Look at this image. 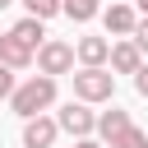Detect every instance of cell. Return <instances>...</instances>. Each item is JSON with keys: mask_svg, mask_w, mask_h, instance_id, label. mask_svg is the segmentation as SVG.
<instances>
[{"mask_svg": "<svg viewBox=\"0 0 148 148\" xmlns=\"http://www.w3.org/2000/svg\"><path fill=\"white\" fill-rule=\"evenodd\" d=\"M148 143V134L139 130V125H130V130H120L116 139H111V148H143Z\"/></svg>", "mask_w": 148, "mask_h": 148, "instance_id": "obj_13", "label": "cell"}, {"mask_svg": "<svg viewBox=\"0 0 148 148\" xmlns=\"http://www.w3.org/2000/svg\"><path fill=\"white\" fill-rule=\"evenodd\" d=\"M56 134H65L56 116H28L23 120V148H51Z\"/></svg>", "mask_w": 148, "mask_h": 148, "instance_id": "obj_5", "label": "cell"}, {"mask_svg": "<svg viewBox=\"0 0 148 148\" xmlns=\"http://www.w3.org/2000/svg\"><path fill=\"white\" fill-rule=\"evenodd\" d=\"M0 60H5V65H14V69H28V65L37 60V51H32L18 32H5V37H0Z\"/></svg>", "mask_w": 148, "mask_h": 148, "instance_id": "obj_8", "label": "cell"}, {"mask_svg": "<svg viewBox=\"0 0 148 148\" xmlns=\"http://www.w3.org/2000/svg\"><path fill=\"white\" fill-rule=\"evenodd\" d=\"M134 42H139V51H143V56H148V14H143V18H139V28H134Z\"/></svg>", "mask_w": 148, "mask_h": 148, "instance_id": "obj_16", "label": "cell"}, {"mask_svg": "<svg viewBox=\"0 0 148 148\" xmlns=\"http://www.w3.org/2000/svg\"><path fill=\"white\" fill-rule=\"evenodd\" d=\"M74 51H79V65H106L111 60V42L106 37H79Z\"/></svg>", "mask_w": 148, "mask_h": 148, "instance_id": "obj_9", "label": "cell"}, {"mask_svg": "<svg viewBox=\"0 0 148 148\" xmlns=\"http://www.w3.org/2000/svg\"><path fill=\"white\" fill-rule=\"evenodd\" d=\"M65 14H69L74 23H88V18L102 14V5H97V0H65Z\"/></svg>", "mask_w": 148, "mask_h": 148, "instance_id": "obj_12", "label": "cell"}, {"mask_svg": "<svg viewBox=\"0 0 148 148\" xmlns=\"http://www.w3.org/2000/svg\"><path fill=\"white\" fill-rule=\"evenodd\" d=\"M130 125H134V120H130V111H120V106H111V111H102V116H97V134H102L106 143H111L120 130H130Z\"/></svg>", "mask_w": 148, "mask_h": 148, "instance_id": "obj_11", "label": "cell"}, {"mask_svg": "<svg viewBox=\"0 0 148 148\" xmlns=\"http://www.w3.org/2000/svg\"><path fill=\"white\" fill-rule=\"evenodd\" d=\"M46 106H56V74H32L28 83H18L14 88V97H9V111L14 116H42Z\"/></svg>", "mask_w": 148, "mask_h": 148, "instance_id": "obj_1", "label": "cell"}, {"mask_svg": "<svg viewBox=\"0 0 148 148\" xmlns=\"http://www.w3.org/2000/svg\"><path fill=\"white\" fill-rule=\"evenodd\" d=\"M14 88H18V83H14V65H5V60H0V102H9V97H14Z\"/></svg>", "mask_w": 148, "mask_h": 148, "instance_id": "obj_14", "label": "cell"}, {"mask_svg": "<svg viewBox=\"0 0 148 148\" xmlns=\"http://www.w3.org/2000/svg\"><path fill=\"white\" fill-rule=\"evenodd\" d=\"M88 106H92V102H83V97L65 102V106L56 111L60 130H65V134H74V139H88V134H97V111H88Z\"/></svg>", "mask_w": 148, "mask_h": 148, "instance_id": "obj_3", "label": "cell"}, {"mask_svg": "<svg viewBox=\"0 0 148 148\" xmlns=\"http://www.w3.org/2000/svg\"><path fill=\"white\" fill-rule=\"evenodd\" d=\"M102 23H106L111 37H134L139 14H134V5H106V9H102Z\"/></svg>", "mask_w": 148, "mask_h": 148, "instance_id": "obj_6", "label": "cell"}, {"mask_svg": "<svg viewBox=\"0 0 148 148\" xmlns=\"http://www.w3.org/2000/svg\"><path fill=\"white\" fill-rule=\"evenodd\" d=\"M74 97H83V102H111L116 97V74L106 69V65H83L79 74H74Z\"/></svg>", "mask_w": 148, "mask_h": 148, "instance_id": "obj_2", "label": "cell"}, {"mask_svg": "<svg viewBox=\"0 0 148 148\" xmlns=\"http://www.w3.org/2000/svg\"><path fill=\"white\" fill-rule=\"evenodd\" d=\"M74 148H102V143H97V139L88 134V139H74Z\"/></svg>", "mask_w": 148, "mask_h": 148, "instance_id": "obj_17", "label": "cell"}, {"mask_svg": "<svg viewBox=\"0 0 148 148\" xmlns=\"http://www.w3.org/2000/svg\"><path fill=\"white\" fill-rule=\"evenodd\" d=\"M134 5H139V14H148V0H134Z\"/></svg>", "mask_w": 148, "mask_h": 148, "instance_id": "obj_18", "label": "cell"}, {"mask_svg": "<svg viewBox=\"0 0 148 148\" xmlns=\"http://www.w3.org/2000/svg\"><path fill=\"white\" fill-rule=\"evenodd\" d=\"M74 60H79V51H74L69 42H60V37H46V42L37 46V69H42V74H69Z\"/></svg>", "mask_w": 148, "mask_h": 148, "instance_id": "obj_4", "label": "cell"}, {"mask_svg": "<svg viewBox=\"0 0 148 148\" xmlns=\"http://www.w3.org/2000/svg\"><path fill=\"white\" fill-rule=\"evenodd\" d=\"M143 148H148V143H143Z\"/></svg>", "mask_w": 148, "mask_h": 148, "instance_id": "obj_20", "label": "cell"}, {"mask_svg": "<svg viewBox=\"0 0 148 148\" xmlns=\"http://www.w3.org/2000/svg\"><path fill=\"white\" fill-rule=\"evenodd\" d=\"M139 65H143V51H139V42H134V37L111 42V69H116V74H134Z\"/></svg>", "mask_w": 148, "mask_h": 148, "instance_id": "obj_7", "label": "cell"}, {"mask_svg": "<svg viewBox=\"0 0 148 148\" xmlns=\"http://www.w3.org/2000/svg\"><path fill=\"white\" fill-rule=\"evenodd\" d=\"M5 5H14V0H0V9H5Z\"/></svg>", "mask_w": 148, "mask_h": 148, "instance_id": "obj_19", "label": "cell"}, {"mask_svg": "<svg viewBox=\"0 0 148 148\" xmlns=\"http://www.w3.org/2000/svg\"><path fill=\"white\" fill-rule=\"evenodd\" d=\"M134 92H139V97H148V60L134 69Z\"/></svg>", "mask_w": 148, "mask_h": 148, "instance_id": "obj_15", "label": "cell"}, {"mask_svg": "<svg viewBox=\"0 0 148 148\" xmlns=\"http://www.w3.org/2000/svg\"><path fill=\"white\" fill-rule=\"evenodd\" d=\"M9 32H18V37H23V42H28L32 51H37V46L46 42V18H37V14H23V18H18V23L9 28Z\"/></svg>", "mask_w": 148, "mask_h": 148, "instance_id": "obj_10", "label": "cell"}]
</instances>
